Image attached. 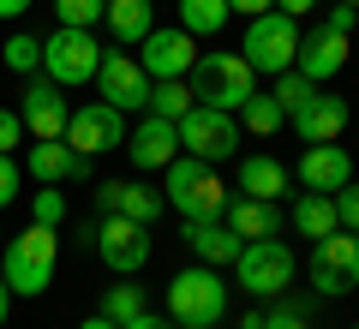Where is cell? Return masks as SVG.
Returning a JSON list of instances; mask_svg holds the SVG:
<instances>
[{
    "label": "cell",
    "instance_id": "obj_41",
    "mask_svg": "<svg viewBox=\"0 0 359 329\" xmlns=\"http://www.w3.org/2000/svg\"><path fill=\"white\" fill-rule=\"evenodd\" d=\"M318 0H276V13H287V18H306Z\"/></svg>",
    "mask_w": 359,
    "mask_h": 329
},
{
    "label": "cell",
    "instance_id": "obj_28",
    "mask_svg": "<svg viewBox=\"0 0 359 329\" xmlns=\"http://www.w3.org/2000/svg\"><path fill=\"white\" fill-rule=\"evenodd\" d=\"M240 126L257 132V138H269V132L287 126V114H282V102H276V96H252V102L240 108Z\"/></svg>",
    "mask_w": 359,
    "mask_h": 329
},
{
    "label": "cell",
    "instance_id": "obj_26",
    "mask_svg": "<svg viewBox=\"0 0 359 329\" xmlns=\"http://www.w3.org/2000/svg\"><path fill=\"white\" fill-rule=\"evenodd\" d=\"M228 25V0H180V30L186 36H216Z\"/></svg>",
    "mask_w": 359,
    "mask_h": 329
},
{
    "label": "cell",
    "instance_id": "obj_9",
    "mask_svg": "<svg viewBox=\"0 0 359 329\" xmlns=\"http://www.w3.org/2000/svg\"><path fill=\"white\" fill-rule=\"evenodd\" d=\"M311 288H318L323 300L359 288V234L335 228V234H323V240H311Z\"/></svg>",
    "mask_w": 359,
    "mask_h": 329
},
{
    "label": "cell",
    "instance_id": "obj_33",
    "mask_svg": "<svg viewBox=\"0 0 359 329\" xmlns=\"http://www.w3.org/2000/svg\"><path fill=\"white\" fill-rule=\"evenodd\" d=\"M0 60L13 66V72H36V66H42V42H36V36H25V30H18V36L6 42V48H0Z\"/></svg>",
    "mask_w": 359,
    "mask_h": 329
},
{
    "label": "cell",
    "instance_id": "obj_48",
    "mask_svg": "<svg viewBox=\"0 0 359 329\" xmlns=\"http://www.w3.org/2000/svg\"><path fill=\"white\" fill-rule=\"evenodd\" d=\"M353 329H359V323H353Z\"/></svg>",
    "mask_w": 359,
    "mask_h": 329
},
{
    "label": "cell",
    "instance_id": "obj_42",
    "mask_svg": "<svg viewBox=\"0 0 359 329\" xmlns=\"http://www.w3.org/2000/svg\"><path fill=\"white\" fill-rule=\"evenodd\" d=\"M36 0H0V18H18V13H30Z\"/></svg>",
    "mask_w": 359,
    "mask_h": 329
},
{
    "label": "cell",
    "instance_id": "obj_21",
    "mask_svg": "<svg viewBox=\"0 0 359 329\" xmlns=\"http://www.w3.org/2000/svg\"><path fill=\"white\" fill-rule=\"evenodd\" d=\"M222 222H228L240 240H269V234H282V210L276 203H264V198H228V210H222Z\"/></svg>",
    "mask_w": 359,
    "mask_h": 329
},
{
    "label": "cell",
    "instance_id": "obj_22",
    "mask_svg": "<svg viewBox=\"0 0 359 329\" xmlns=\"http://www.w3.org/2000/svg\"><path fill=\"white\" fill-rule=\"evenodd\" d=\"M186 246H192L204 264H233L245 240L228 228V222H222V215H204V222H186Z\"/></svg>",
    "mask_w": 359,
    "mask_h": 329
},
{
    "label": "cell",
    "instance_id": "obj_27",
    "mask_svg": "<svg viewBox=\"0 0 359 329\" xmlns=\"http://www.w3.org/2000/svg\"><path fill=\"white\" fill-rule=\"evenodd\" d=\"M192 102H198V96H192L186 78H156V84H150V114H162V120H180Z\"/></svg>",
    "mask_w": 359,
    "mask_h": 329
},
{
    "label": "cell",
    "instance_id": "obj_35",
    "mask_svg": "<svg viewBox=\"0 0 359 329\" xmlns=\"http://www.w3.org/2000/svg\"><path fill=\"white\" fill-rule=\"evenodd\" d=\"M264 329H311L306 305H276V311H264Z\"/></svg>",
    "mask_w": 359,
    "mask_h": 329
},
{
    "label": "cell",
    "instance_id": "obj_30",
    "mask_svg": "<svg viewBox=\"0 0 359 329\" xmlns=\"http://www.w3.org/2000/svg\"><path fill=\"white\" fill-rule=\"evenodd\" d=\"M102 13L108 0H54V25H72V30H90Z\"/></svg>",
    "mask_w": 359,
    "mask_h": 329
},
{
    "label": "cell",
    "instance_id": "obj_12",
    "mask_svg": "<svg viewBox=\"0 0 359 329\" xmlns=\"http://www.w3.org/2000/svg\"><path fill=\"white\" fill-rule=\"evenodd\" d=\"M96 90H102V102H108V108H120V114L150 108V72H144L132 54H108V60L96 66Z\"/></svg>",
    "mask_w": 359,
    "mask_h": 329
},
{
    "label": "cell",
    "instance_id": "obj_23",
    "mask_svg": "<svg viewBox=\"0 0 359 329\" xmlns=\"http://www.w3.org/2000/svg\"><path fill=\"white\" fill-rule=\"evenodd\" d=\"M240 192H245V198L276 203V198L287 192V168L276 162V156H245V168H240Z\"/></svg>",
    "mask_w": 359,
    "mask_h": 329
},
{
    "label": "cell",
    "instance_id": "obj_1",
    "mask_svg": "<svg viewBox=\"0 0 359 329\" xmlns=\"http://www.w3.org/2000/svg\"><path fill=\"white\" fill-rule=\"evenodd\" d=\"M168 317L180 329H216L228 317V281L216 276V264H198V269H180L168 281Z\"/></svg>",
    "mask_w": 359,
    "mask_h": 329
},
{
    "label": "cell",
    "instance_id": "obj_45",
    "mask_svg": "<svg viewBox=\"0 0 359 329\" xmlns=\"http://www.w3.org/2000/svg\"><path fill=\"white\" fill-rule=\"evenodd\" d=\"M240 329H264V311H245V317H240Z\"/></svg>",
    "mask_w": 359,
    "mask_h": 329
},
{
    "label": "cell",
    "instance_id": "obj_40",
    "mask_svg": "<svg viewBox=\"0 0 359 329\" xmlns=\"http://www.w3.org/2000/svg\"><path fill=\"white\" fill-rule=\"evenodd\" d=\"M276 0H228V13H245V18H257V13H269Z\"/></svg>",
    "mask_w": 359,
    "mask_h": 329
},
{
    "label": "cell",
    "instance_id": "obj_29",
    "mask_svg": "<svg viewBox=\"0 0 359 329\" xmlns=\"http://www.w3.org/2000/svg\"><path fill=\"white\" fill-rule=\"evenodd\" d=\"M138 311H150V300H144V288H132V281H120V288L102 293V317L108 323H132Z\"/></svg>",
    "mask_w": 359,
    "mask_h": 329
},
{
    "label": "cell",
    "instance_id": "obj_47",
    "mask_svg": "<svg viewBox=\"0 0 359 329\" xmlns=\"http://www.w3.org/2000/svg\"><path fill=\"white\" fill-rule=\"evenodd\" d=\"M353 25H359V6H353Z\"/></svg>",
    "mask_w": 359,
    "mask_h": 329
},
{
    "label": "cell",
    "instance_id": "obj_8",
    "mask_svg": "<svg viewBox=\"0 0 359 329\" xmlns=\"http://www.w3.org/2000/svg\"><path fill=\"white\" fill-rule=\"evenodd\" d=\"M233 276H240V288L252 293V300H269V293H282L287 281H294V252H287L276 234H269V240H245L240 257H233Z\"/></svg>",
    "mask_w": 359,
    "mask_h": 329
},
{
    "label": "cell",
    "instance_id": "obj_7",
    "mask_svg": "<svg viewBox=\"0 0 359 329\" xmlns=\"http://www.w3.org/2000/svg\"><path fill=\"white\" fill-rule=\"evenodd\" d=\"M294 48H299V18H287V13H257V18H245V54L240 60L252 66V72H287L294 66Z\"/></svg>",
    "mask_w": 359,
    "mask_h": 329
},
{
    "label": "cell",
    "instance_id": "obj_5",
    "mask_svg": "<svg viewBox=\"0 0 359 329\" xmlns=\"http://www.w3.org/2000/svg\"><path fill=\"white\" fill-rule=\"evenodd\" d=\"M96 66H102V42L90 36V30L54 25V36L42 42V72H48V78H54L60 90L96 84Z\"/></svg>",
    "mask_w": 359,
    "mask_h": 329
},
{
    "label": "cell",
    "instance_id": "obj_43",
    "mask_svg": "<svg viewBox=\"0 0 359 329\" xmlns=\"http://www.w3.org/2000/svg\"><path fill=\"white\" fill-rule=\"evenodd\" d=\"M6 317H13V288H6V276H0V329H6Z\"/></svg>",
    "mask_w": 359,
    "mask_h": 329
},
{
    "label": "cell",
    "instance_id": "obj_34",
    "mask_svg": "<svg viewBox=\"0 0 359 329\" xmlns=\"http://www.w3.org/2000/svg\"><path fill=\"white\" fill-rule=\"evenodd\" d=\"M330 198H335V222H341L347 234H359V186L347 180V186H341V192H330Z\"/></svg>",
    "mask_w": 359,
    "mask_h": 329
},
{
    "label": "cell",
    "instance_id": "obj_25",
    "mask_svg": "<svg viewBox=\"0 0 359 329\" xmlns=\"http://www.w3.org/2000/svg\"><path fill=\"white\" fill-rule=\"evenodd\" d=\"M294 228L306 234V240L335 234V228H341V222H335V198H330V192H306V198L294 203Z\"/></svg>",
    "mask_w": 359,
    "mask_h": 329
},
{
    "label": "cell",
    "instance_id": "obj_14",
    "mask_svg": "<svg viewBox=\"0 0 359 329\" xmlns=\"http://www.w3.org/2000/svg\"><path fill=\"white\" fill-rule=\"evenodd\" d=\"M192 42L198 36H186V30H150V36L138 42V66L150 72V84L156 78H186L192 72V60H198Z\"/></svg>",
    "mask_w": 359,
    "mask_h": 329
},
{
    "label": "cell",
    "instance_id": "obj_39",
    "mask_svg": "<svg viewBox=\"0 0 359 329\" xmlns=\"http://www.w3.org/2000/svg\"><path fill=\"white\" fill-rule=\"evenodd\" d=\"M323 30H341V36H347V30H353V6L335 0V13H330V25H323Z\"/></svg>",
    "mask_w": 359,
    "mask_h": 329
},
{
    "label": "cell",
    "instance_id": "obj_38",
    "mask_svg": "<svg viewBox=\"0 0 359 329\" xmlns=\"http://www.w3.org/2000/svg\"><path fill=\"white\" fill-rule=\"evenodd\" d=\"M120 329H180L174 317H156V311H138L132 323H120Z\"/></svg>",
    "mask_w": 359,
    "mask_h": 329
},
{
    "label": "cell",
    "instance_id": "obj_19",
    "mask_svg": "<svg viewBox=\"0 0 359 329\" xmlns=\"http://www.w3.org/2000/svg\"><path fill=\"white\" fill-rule=\"evenodd\" d=\"M126 156L138 168H168L180 156V126H174V120H162V114H144V126L126 138Z\"/></svg>",
    "mask_w": 359,
    "mask_h": 329
},
{
    "label": "cell",
    "instance_id": "obj_10",
    "mask_svg": "<svg viewBox=\"0 0 359 329\" xmlns=\"http://www.w3.org/2000/svg\"><path fill=\"white\" fill-rule=\"evenodd\" d=\"M66 144H72V156H102V150H120L126 144V120H120V108H108V102H90V108H72L66 114Z\"/></svg>",
    "mask_w": 359,
    "mask_h": 329
},
{
    "label": "cell",
    "instance_id": "obj_11",
    "mask_svg": "<svg viewBox=\"0 0 359 329\" xmlns=\"http://www.w3.org/2000/svg\"><path fill=\"white\" fill-rule=\"evenodd\" d=\"M96 252L114 276H138L150 264V228L144 222H126V215H102V228H96Z\"/></svg>",
    "mask_w": 359,
    "mask_h": 329
},
{
    "label": "cell",
    "instance_id": "obj_20",
    "mask_svg": "<svg viewBox=\"0 0 359 329\" xmlns=\"http://www.w3.org/2000/svg\"><path fill=\"white\" fill-rule=\"evenodd\" d=\"M25 168L42 180V186H60V180H84L90 174V156H72V144H66V138H36Z\"/></svg>",
    "mask_w": 359,
    "mask_h": 329
},
{
    "label": "cell",
    "instance_id": "obj_13",
    "mask_svg": "<svg viewBox=\"0 0 359 329\" xmlns=\"http://www.w3.org/2000/svg\"><path fill=\"white\" fill-rule=\"evenodd\" d=\"M66 114H72V108H66L60 84H54L48 72L25 84V102H18V120H25V132H30V138H60V132H66Z\"/></svg>",
    "mask_w": 359,
    "mask_h": 329
},
{
    "label": "cell",
    "instance_id": "obj_3",
    "mask_svg": "<svg viewBox=\"0 0 359 329\" xmlns=\"http://www.w3.org/2000/svg\"><path fill=\"white\" fill-rule=\"evenodd\" d=\"M162 174H168V192H162V198L174 203L186 222H204V215H222V210H228V186L216 180V168H210V162H198V156H174Z\"/></svg>",
    "mask_w": 359,
    "mask_h": 329
},
{
    "label": "cell",
    "instance_id": "obj_15",
    "mask_svg": "<svg viewBox=\"0 0 359 329\" xmlns=\"http://www.w3.org/2000/svg\"><path fill=\"white\" fill-rule=\"evenodd\" d=\"M287 126H294L306 144H335V138L347 132V102H341V96H323V90H311L294 114H287Z\"/></svg>",
    "mask_w": 359,
    "mask_h": 329
},
{
    "label": "cell",
    "instance_id": "obj_4",
    "mask_svg": "<svg viewBox=\"0 0 359 329\" xmlns=\"http://www.w3.org/2000/svg\"><path fill=\"white\" fill-rule=\"evenodd\" d=\"M192 96L204 102V108H222V114H240L245 102L257 96L252 90V66L240 60V54H204V60H192Z\"/></svg>",
    "mask_w": 359,
    "mask_h": 329
},
{
    "label": "cell",
    "instance_id": "obj_36",
    "mask_svg": "<svg viewBox=\"0 0 359 329\" xmlns=\"http://www.w3.org/2000/svg\"><path fill=\"white\" fill-rule=\"evenodd\" d=\"M18 186H25V168H18L13 156H0V210L18 198Z\"/></svg>",
    "mask_w": 359,
    "mask_h": 329
},
{
    "label": "cell",
    "instance_id": "obj_17",
    "mask_svg": "<svg viewBox=\"0 0 359 329\" xmlns=\"http://www.w3.org/2000/svg\"><path fill=\"white\" fill-rule=\"evenodd\" d=\"M347 36L341 30H306L299 36V48H294V72L299 78H311V84H323V78H335L347 66Z\"/></svg>",
    "mask_w": 359,
    "mask_h": 329
},
{
    "label": "cell",
    "instance_id": "obj_18",
    "mask_svg": "<svg viewBox=\"0 0 359 329\" xmlns=\"http://www.w3.org/2000/svg\"><path fill=\"white\" fill-rule=\"evenodd\" d=\"M347 180H353V156L341 144H311L299 156V186L306 192H341Z\"/></svg>",
    "mask_w": 359,
    "mask_h": 329
},
{
    "label": "cell",
    "instance_id": "obj_31",
    "mask_svg": "<svg viewBox=\"0 0 359 329\" xmlns=\"http://www.w3.org/2000/svg\"><path fill=\"white\" fill-rule=\"evenodd\" d=\"M30 222H36V228H60V222H66V192L60 186H42L36 198H30Z\"/></svg>",
    "mask_w": 359,
    "mask_h": 329
},
{
    "label": "cell",
    "instance_id": "obj_37",
    "mask_svg": "<svg viewBox=\"0 0 359 329\" xmlns=\"http://www.w3.org/2000/svg\"><path fill=\"white\" fill-rule=\"evenodd\" d=\"M13 144H25V120L13 108H0V156H13Z\"/></svg>",
    "mask_w": 359,
    "mask_h": 329
},
{
    "label": "cell",
    "instance_id": "obj_32",
    "mask_svg": "<svg viewBox=\"0 0 359 329\" xmlns=\"http://www.w3.org/2000/svg\"><path fill=\"white\" fill-rule=\"evenodd\" d=\"M311 90H318V84H311V78H299L294 66H287V72H276V90H269V96L282 102V114H294V108L311 96Z\"/></svg>",
    "mask_w": 359,
    "mask_h": 329
},
{
    "label": "cell",
    "instance_id": "obj_16",
    "mask_svg": "<svg viewBox=\"0 0 359 329\" xmlns=\"http://www.w3.org/2000/svg\"><path fill=\"white\" fill-rule=\"evenodd\" d=\"M162 203H168L162 192L138 186V180H102V186H96V210L102 215H126V222H144V228L162 215Z\"/></svg>",
    "mask_w": 359,
    "mask_h": 329
},
{
    "label": "cell",
    "instance_id": "obj_24",
    "mask_svg": "<svg viewBox=\"0 0 359 329\" xmlns=\"http://www.w3.org/2000/svg\"><path fill=\"white\" fill-rule=\"evenodd\" d=\"M108 30H114L120 42H144L156 30V13H150V0H108Z\"/></svg>",
    "mask_w": 359,
    "mask_h": 329
},
{
    "label": "cell",
    "instance_id": "obj_44",
    "mask_svg": "<svg viewBox=\"0 0 359 329\" xmlns=\"http://www.w3.org/2000/svg\"><path fill=\"white\" fill-rule=\"evenodd\" d=\"M78 329H120V323H108V317L96 311V317H84V323H78Z\"/></svg>",
    "mask_w": 359,
    "mask_h": 329
},
{
    "label": "cell",
    "instance_id": "obj_6",
    "mask_svg": "<svg viewBox=\"0 0 359 329\" xmlns=\"http://www.w3.org/2000/svg\"><path fill=\"white\" fill-rule=\"evenodd\" d=\"M180 126V150L198 156V162H228L233 150H240V114H222V108H204V102H192L186 114L174 120Z\"/></svg>",
    "mask_w": 359,
    "mask_h": 329
},
{
    "label": "cell",
    "instance_id": "obj_2",
    "mask_svg": "<svg viewBox=\"0 0 359 329\" xmlns=\"http://www.w3.org/2000/svg\"><path fill=\"white\" fill-rule=\"evenodd\" d=\"M54 264H60V228H36V222H30V228L6 246V269H0V276H6V288H13L18 300H36V293H48Z\"/></svg>",
    "mask_w": 359,
    "mask_h": 329
},
{
    "label": "cell",
    "instance_id": "obj_46",
    "mask_svg": "<svg viewBox=\"0 0 359 329\" xmlns=\"http://www.w3.org/2000/svg\"><path fill=\"white\" fill-rule=\"evenodd\" d=\"M341 6H359V0H341Z\"/></svg>",
    "mask_w": 359,
    "mask_h": 329
}]
</instances>
